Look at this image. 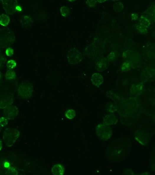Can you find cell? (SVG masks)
I'll use <instances>...</instances> for the list:
<instances>
[{
	"mask_svg": "<svg viewBox=\"0 0 155 175\" xmlns=\"http://www.w3.org/2000/svg\"><path fill=\"white\" fill-rule=\"evenodd\" d=\"M13 103V97L12 95L8 94H4L1 95V98L0 108L1 109H6L8 106L11 105Z\"/></svg>",
	"mask_w": 155,
	"mask_h": 175,
	"instance_id": "obj_13",
	"label": "cell"
},
{
	"mask_svg": "<svg viewBox=\"0 0 155 175\" xmlns=\"http://www.w3.org/2000/svg\"><path fill=\"white\" fill-rule=\"evenodd\" d=\"M138 14L136 13H134L132 14V15H131V18L132 20H136L138 19Z\"/></svg>",
	"mask_w": 155,
	"mask_h": 175,
	"instance_id": "obj_38",
	"label": "cell"
},
{
	"mask_svg": "<svg viewBox=\"0 0 155 175\" xmlns=\"http://www.w3.org/2000/svg\"><path fill=\"white\" fill-rule=\"evenodd\" d=\"M139 23L146 26V28H149L150 25V22L149 19L147 18V17L144 15H142L139 19Z\"/></svg>",
	"mask_w": 155,
	"mask_h": 175,
	"instance_id": "obj_23",
	"label": "cell"
},
{
	"mask_svg": "<svg viewBox=\"0 0 155 175\" xmlns=\"http://www.w3.org/2000/svg\"><path fill=\"white\" fill-rule=\"evenodd\" d=\"M6 174L7 175H17L18 172L15 167H10L8 169Z\"/></svg>",
	"mask_w": 155,
	"mask_h": 175,
	"instance_id": "obj_33",
	"label": "cell"
},
{
	"mask_svg": "<svg viewBox=\"0 0 155 175\" xmlns=\"http://www.w3.org/2000/svg\"><path fill=\"white\" fill-rule=\"evenodd\" d=\"M4 166V167H5V168H6L8 169L10 167L9 163L8 162H5Z\"/></svg>",
	"mask_w": 155,
	"mask_h": 175,
	"instance_id": "obj_40",
	"label": "cell"
},
{
	"mask_svg": "<svg viewBox=\"0 0 155 175\" xmlns=\"http://www.w3.org/2000/svg\"><path fill=\"white\" fill-rule=\"evenodd\" d=\"M33 92V86L30 82H25L19 85L18 88V95L22 99H29L32 97Z\"/></svg>",
	"mask_w": 155,
	"mask_h": 175,
	"instance_id": "obj_6",
	"label": "cell"
},
{
	"mask_svg": "<svg viewBox=\"0 0 155 175\" xmlns=\"http://www.w3.org/2000/svg\"><path fill=\"white\" fill-rule=\"evenodd\" d=\"M96 0H87L86 4L90 7H94L96 5Z\"/></svg>",
	"mask_w": 155,
	"mask_h": 175,
	"instance_id": "obj_35",
	"label": "cell"
},
{
	"mask_svg": "<svg viewBox=\"0 0 155 175\" xmlns=\"http://www.w3.org/2000/svg\"><path fill=\"white\" fill-rule=\"evenodd\" d=\"M149 166L152 171H155V144H154L152 152L150 158Z\"/></svg>",
	"mask_w": 155,
	"mask_h": 175,
	"instance_id": "obj_22",
	"label": "cell"
},
{
	"mask_svg": "<svg viewBox=\"0 0 155 175\" xmlns=\"http://www.w3.org/2000/svg\"><path fill=\"white\" fill-rule=\"evenodd\" d=\"M106 95L108 97L113 100L115 103L120 104L122 103L123 98L120 94H118L113 90H110L106 92Z\"/></svg>",
	"mask_w": 155,
	"mask_h": 175,
	"instance_id": "obj_15",
	"label": "cell"
},
{
	"mask_svg": "<svg viewBox=\"0 0 155 175\" xmlns=\"http://www.w3.org/2000/svg\"><path fill=\"white\" fill-rule=\"evenodd\" d=\"M142 78L145 81L155 78V65H149L142 73Z\"/></svg>",
	"mask_w": 155,
	"mask_h": 175,
	"instance_id": "obj_12",
	"label": "cell"
},
{
	"mask_svg": "<svg viewBox=\"0 0 155 175\" xmlns=\"http://www.w3.org/2000/svg\"><path fill=\"white\" fill-rule=\"evenodd\" d=\"M19 110L16 106L10 105L4 109V115L7 119L11 120L16 118L19 114Z\"/></svg>",
	"mask_w": 155,
	"mask_h": 175,
	"instance_id": "obj_11",
	"label": "cell"
},
{
	"mask_svg": "<svg viewBox=\"0 0 155 175\" xmlns=\"http://www.w3.org/2000/svg\"><path fill=\"white\" fill-rule=\"evenodd\" d=\"M6 66L9 69L12 70L16 68L17 66V63L15 60H8L6 63Z\"/></svg>",
	"mask_w": 155,
	"mask_h": 175,
	"instance_id": "obj_32",
	"label": "cell"
},
{
	"mask_svg": "<svg viewBox=\"0 0 155 175\" xmlns=\"http://www.w3.org/2000/svg\"><path fill=\"white\" fill-rule=\"evenodd\" d=\"M132 68V66L131 63L128 61H124L121 65V70L123 72H127L130 71Z\"/></svg>",
	"mask_w": 155,
	"mask_h": 175,
	"instance_id": "obj_27",
	"label": "cell"
},
{
	"mask_svg": "<svg viewBox=\"0 0 155 175\" xmlns=\"http://www.w3.org/2000/svg\"><path fill=\"white\" fill-rule=\"evenodd\" d=\"M6 61V58L3 54H1V66L2 67L3 64H4V63Z\"/></svg>",
	"mask_w": 155,
	"mask_h": 175,
	"instance_id": "obj_39",
	"label": "cell"
},
{
	"mask_svg": "<svg viewBox=\"0 0 155 175\" xmlns=\"http://www.w3.org/2000/svg\"><path fill=\"white\" fill-rule=\"evenodd\" d=\"M118 57V54L116 51H112L109 54L107 57V59L109 62H112L117 59Z\"/></svg>",
	"mask_w": 155,
	"mask_h": 175,
	"instance_id": "obj_31",
	"label": "cell"
},
{
	"mask_svg": "<svg viewBox=\"0 0 155 175\" xmlns=\"http://www.w3.org/2000/svg\"><path fill=\"white\" fill-rule=\"evenodd\" d=\"M20 24L25 28H30L34 24V21L32 18L30 16L26 15L22 17L20 19Z\"/></svg>",
	"mask_w": 155,
	"mask_h": 175,
	"instance_id": "obj_17",
	"label": "cell"
},
{
	"mask_svg": "<svg viewBox=\"0 0 155 175\" xmlns=\"http://www.w3.org/2000/svg\"><path fill=\"white\" fill-rule=\"evenodd\" d=\"M124 61H128L131 63L132 68L140 67L142 63V60L140 54L134 51L127 50L122 54Z\"/></svg>",
	"mask_w": 155,
	"mask_h": 175,
	"instance_id": "obj_3",
	"label": "cell"
},
{
	"mask_svg": "<svg viewBox=\"0 0 155 175\" xmlns=\"http://www.w3.org/2000/svg\"><path fill=\"white\" fill-rule=\"evenodd\" d=\"M19 135L20 132L16 129L7 128L3 133V141L7 147H12L19 138Z\"/></svg>",
	"mask_w": 155,
	"mask_h": 175,
	"instance_id": "obj_2",
	"label": "cell"
},
{
	"mask_svg": "<svg viewBox=\"0 0 155 175\" xmlns=\"http://www.w3.org/2000/svg\"><path fill=\"white\" fill-rule=\"evenodd\" d=\"M118 121V119L117 116L113 113H111L107 114L104 117L103 119V123L111 126L116 124Z\"/></svg>",
	"mask_w": 155,
	"mask_h": 175,
	"instance_id": "obj_16",
	"label": "cell"
},
{
	"mask_svg": "<svg viewBox=\"0 0 155 175\" xmlns=\"http://www.w3.org/2000/svg\"><path fill=\"white\" fill-rule=\"evenodd\" d=\"M0 123H1V126L2 127L6 126L8 124V119L5 117H1L0 119Z\"/></svg>",
	"mask_w": 155,
	"mask_h": 175,
	"instance_id": "obj_34",
	"label": "cell"
},
{
	"mask_svg": "<svg viewBox=\"0 0 155 175\" xmlns=\"http://www.w3.org/2000/svg\"><path fill=\"white\" fill-rule=\"evenodd\" d=\"M67 1H70V2H72V1H75L76 0H67Z\"/></svg>",
	"mask_w": 155,
	"mask_h": 175,
	"instance_id": "obj_43",
	"label": "cell"
},
{
	"mask_svg": "<svg viewBox=\"0 0 155 175\" xmlns=\"http://www.w3.org/2000/svg\"><path fill=\"white\" fill-rule=\"evenodd\" d=\"M143 53L146 57L150 60H155V44L147 42L142 47Z\"/></svg>",
	"mask_w": 155,
	"mask_h": 175,
	"instance_id": "obj_10",
	"label": "cell"
},
{
	"mask_svg": "<svg viewBox=\"0 0 155 175\" xmlns=\"http://www.w3.org/2000/svg\"><path fill=\"white\" fill-rule=\"evenodd\" d=\"M10 18L8 15L3 14L1 16V25L3 26H7L9 23Z\"/></svg>",
	"mask_w": 155,
	"mask_h": 175,
	"instance_id": "obj_24",
	"label": "cell"
},
{
	"mask_svg": "<svg viewBox=\"0 0 155 175\" xmlns=\"http://www.w3.org/2000/svg\"><path fill=\"white\" fill-rule=\"evenodd\" d=\"M60 13L62 16L64 17H67L70 15L71 10L70 8L66 6H63L60 8Z\"/></svg>",
	"mask_w": 155,
	"mask_h": 175,
	"instance_id": "obj_26",
	"label": "cell"
},
{
	"mask_svg": "<svg viewBox=\"0 0 155 175\" xmlns=\"http://www.w3.org/2000/svg\"><path fill=\"white\" fill-rule=\"evenodd\" d=\"M134 139L141 145H146L150 140V136L149 133L144 130H137L134 133Z\"/></svg>",
	"mask_w": 155,
	"mask_h": 175,
	"instance_id": "obj_9",
	"label": "cell"
},
{
	"mask_svg": "<svg viewBox=\"0 0 155 175\" xmlns=\"http://www.w3.org/2000/svg\"><path fill=\"white\" fill-rule=\"evenodd\" d=\"M137 31L138 32L141 34H146L147 33V28L144 25L139 23L136 26Z\"/></svg>",
	"mask_w": 155,
	"mask_h": 175,
	"instance_id": "obj_29",
	"label": "cell"
},
{
	"mask_svg": "<svg viewBox=\"0 0 155 175\" xmlns=\"http://www.w3.org/2000/svg\"><path fill=\"white\" fill-rule=\"evenodd\" d=\"M106 107L107 110L111 113H116L118 110V105L115 102H110L106 105Z\"/></svg>",
	"mask_w": 155,
	"mask_h": 175,
	"instance_id": "obj_21",
	"label": "cell"
},
{
	"mask_svg": "<svg viewBox=\"0 0 155 175\" xmlns=\"http://www.w3.org/2000/svg\"><path fill=\"white\" fill-rule=\"evenodd\" d=\"M2 149V141H1V150Z\"/></svg>",
	"mask_w": 155,
	"mask_h": 175,
	"instance_id": "obj_42",
	"label": "cell"
},
{
	"mask_svg": "<svg viewBox=\"0 0 155 175\" xmlns=\"http://www.w3.org/2000/svg\"><path fill=\"white\" fill-rule=\"evenodd\" d=\"M67 58L69 64L75 65L82 60V54L77 48H72L67 53Z\"/></svg>",
	"mask_w": 155,
	"mask_h": 175,
	"instance_id": "obj_7",
	"label": "cell"
},
{
	"mask_svg": "<svg viewBox=\"0 0 155 175\" xmlns=\"http://www.w3.org/2000/svg\"><path fill=\"white\" fill-rule=\"evenodd\" d=\"M122 174H125V175H134L133 171L130 168L125 169Z\"/></svg>",
	"mask_w": 155,
	"mask_h": 175,
	"instance_id": "obj_37",
	"label": "cell"
},
{
	"mask_svg": "<svg viewBox=\"0 0 155 175\" xmlns=\"http://www.w3.org/2000/svg\"><path fill=\"white\" fill-rule=\"evenodd\" d=\"M112 1H118L119 0H112Z\"/></svg>",
	"mask_w": 155,
	"mask_h": 175,
	"instance_id": "obj_44",
	"label": "cell"
},
{
	"mask_svg": "<svg viewBox=\"0 0 155 175\" xmlns=\"http://www.w3.org/2000/svg\"><path fill=\"white\" fill-rule=\"evenodd\" d=\"M3 8L8 15H13L17 11L18 6L17 0H1Z\"/></svg>",
	"mask_w": 155,
	"mask_h": 175,
	"instance_id": "obj_8",
	"label": "cell"
},
{
	"mask_svg": "<svg viewBox=\"0 0 155 175\" xmlns=\"http://www.w3.org/2000/svg\"><path fill=\"white\" fill-rule=\"evenodd\" d=\"M106 1V0H96V1L100 3H104Z\"/></svg>",
	"mask_w": 155,
	"mask_h": 175,
	"instance_id": "obj_41",
	"label": "cell"
},
{
	"mask_svg": "<svg viewBox=\"0 0 155 175\" xmlns=\"http://www.w3.org/2000/svg\"><path fill=\"white\" fill-rule=\"evenodd\" d=\"M14 54L13 49L11 47H8L6 49V54L8 57H12Z\"/></svg>",
	"mask_w": 155,
	"mask_h": 175,
	"instance_id": "obj_36",
	"label": "cell"
},
{
	"mask_svg": "<svg viewBox=\"0 0 155 175\" xmlns=\"http://www.w3.org/2000/svg\"><path fill=\"white\" fill-rule=\"evenodd\" d=\"M15 40V37L12 30L8 28L1 30V48L8 47L12 45Z\"/></svg>",
	"mask_w": 155,
	"mask_h": 175,
	"instance_id": "obj_4",
	"label": "cell"
},
{
	"mask_svg": "<svg viewBox=\"0 0 155 175\" xmlns=\"http://www.w3.org/2000/svg\"><path fill=\"white\" fill-rule=\"evenodd\" d=\"M76 115L75 111L71 109L68 110L65 113V116L68 119H73L75 117Z\"/></svg>",
	"mask_w": 155,
	"mask_h": 175,
	"instance_id": "obj_30",
	"label": "cell"
},
{
	"mask_svg": "<svg viewBox=\"0 0 155 175\" xmlns=\"http://www.w3.org/2000/svg\"><path fill=\"white\" fill-rule=\"evenodd\" d=\"M51 173L53 175H63L65 173V168L61 164L57 163L52 167Z\"/></svg>",
	"mask_w": 155,
	"mask_h": 175,
	"instance_id": "obj_20",
	"label": "cell"
},
{
	"mask_svg": "<svg viewBox=\"0 0 155 175\" xmlns=\"http://www.w3.org/2000/svg\"><path fill=\"white\" fill-rule=\"evenodd\" d=\"M143 89V83H136L132 85L131 87L130 92L134 96H137L142 93Z\"/></svg>",
	"mask_w": 155,
	"mask_h": 175,
	"instance_id": "obj_18",
	"label": "cell"
},
{
	"mask_svg": "<svg viewBox=\"0 0 155 175\" xmlns=\"http://www.w3.org/2000/svg\"><path fill=\"white\" fill-rule=\"evenodd\" d=\"M109 62L107 58L101 57L99 58L96 63V68L100 72L105 71L109 67Z\"/></svg>",
	"mask_w": 155,
	"mask_h": 175,
	"instance_id": "obj_14",
	"label": "cell"
},
{
	"mask_svg": "<svg viewBox=\"0 0 155 175\" xmlns=\"http://www.w3.org/2000/svg\"><path fill=\"white\" fill-rule=\"evenodd\" d=\"M16 78V73L12 70H9L6 72L5 78L7 80H13Z\"/></svg>",
	"mask_w": 155,
	"mask_h": 175,
	"instance_id": "obj_25",
	"label": "cell"
},
{
	"mask_svg": "<svg viewBox=\"0 0 155 175\" xmlns=\"http://www.w3.org/2000/svg\"><path fill=\"white\" fill-rule=\"evenodd\" d=\"M91 82L94 86L99 87L103 83L102 76L99 73H94L91 76Z\"/></svg>",
	"mask_w": 155,
	"mask_h": 175,
	"instance_id": "obj_19",
	"label": "cell"
},
{
	"mask_svg": "<svg viewBox=\"0 0 155 175\" xmlns=\"http://www.w3.org/2000/svg\"><path fill=\"white\" fill-rule=\"evenodd\" d=\"M113 8L115 12H120L123 10V8H124V5L121 2L118 1L113 4Z\"/></svg>",
	"mask_w": 155,
	"mask_h": 175,
	"instance_id": "obj_28",
	"label": "cell"
},
{
	"mask_svg": "<svg viewBox=\"0 0 155 175\" xmlns=\"http://www.w3.org/2000/svg\"><path fill=\"white\" fill-rule=\"evenodd\" d=\"M132 143L128 138H120L110 143L106 149V157L112 162H121L129 155Z\"/></svg>",
	"mask_w": 155,
	"mask_h": 175,
	"instance_id": "obj_1",
	"label": "cell"
},
{
	"mask_svg": "<svg viewBox=\"0 0 155 175\" xmlns=\"http://www.w3.org/2000/svg\"><path fill=\"white\" fill-rule=\"evenodd\" d=\"M96 134L100 140L107 141L112 135V130L110 126L105 123H100L96 129Z\"/></svg>",
	"mask_w": 155,
	"mask_h": 175,
	"instance_id": "obj_5",
	"label": "cell"
}]
</instances>
